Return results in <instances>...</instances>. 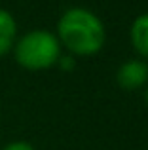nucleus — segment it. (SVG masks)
Here are the masks:
<instances>
[{"instance_id": "1", "label": "nucleus", "mask_w": 148, "mask_h": 150, "mask_svg": "<svg viewBox=\"0 0 148 150\" xmlns=\"http://www.w3.org/2000/svg\"><path fill=\"white\" fill-rule=\"evenodd\" d=\"M55 36L61 48L72 57H89L103 50L106 30L95 11L74 6L61 13L57 21Z\"/></svg>"}, {"instance_id": "2", "label": "nucleus", "mask_w": 148, "mask_h": 150, "mask_svg": "<svg viewBox=\"0 0 148 150\" xmlns=\"http://www.w3.org/2000/svg\"><path fill=\"white\" fill-rule=\"evenodd\" d=\"M15 63L27 70H48L57 65L63 55L55 33L48 29H32L21 34L11 50Z\"/></svg>"}, {"instance_id": "3", "label": "nucleus", "mask_w": 148, "mask_h": 150, "mask_svg": "<svg viewBox=\"0 0 148 150\" xmlns=\"http://www.w3.org/2000/svg\"><path fill=\"white\" fill-rule=\"evenodd\" d=\"M116 82L122 89L135 91L148 84V63L144 59H127L116 70Z\"/></svg>"}, {"instance_id": "4", "label": "nucleus", "mask_w": 148, "mask_h": 150, "mask_svg": "<svg viewBox=\"0 0 148 150\" xmlns=\"http://www.w3.org/2000/svg\"><path fill=\"white\" fill-rule=\"evenodd\" d=\"M17 38V21H15L13 13L0 8V57L13 50Z\"/></svg>"}, {"instance_id": "5", "label": "nucleus", "mask_w": 148, "mask_h": 150, "mask_svg": "<svg viewBox=\"0 0 148 150\" xmlns=\"http://www.w3.org/2000/svg\"><path fill=\"white\" fill-rule=\"evenodd\" d=\"M129 40L142 59H148V11L133 19L129 29Z\"/></svg>"}, {"instance_id": "6", "label": "nucleus", "mask_w": 148, "mask_h": 150, "mask_svg": "<svg viewBox=\"0 0 148 150\" xmlns=\"http://www.w3.org/2000/svg\"><path fill=\"white\" fill-rule=\"evenodd\" d=\"M0 150H36V148L27 141H13V143H8L6 146H2Z\"/></svg>"}, {"instance_id": "7", "label": "nucleus", "mask_w": 148, "mask_h": 150, "mask_svg": "<svg viewBox=\"0 0 148 150\" xmlns=\"http://www.w3.org/2000/svg\"><path fill=\"white\" fill-rule=\"evenodd\" d=\"M57 65H59L63 70H72L74 67H76V59H74L72 55H61L59 61H57Z\"/></svg>"}, {"instance_id": "8", "label": "nucleus", "mask_w": 148, "mask_h": 150, "mask_svg": "<svg viewBox=\"0 0 148 150\" xmlns=\"http://www.w3.org/2000/svg\"><path fill=\"white\" fill-rule=\"evenodd\" d=\"M144 101H146V103H148V84H146V86H144Z\"/></svg>"}]
</instances>
